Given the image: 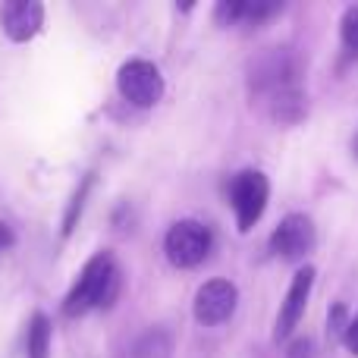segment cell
Segmentation results:
<instances>
[{
    "instance_id": "2e32d148",
    "label": "cell",
    "mask_w": 358,
    "mask_h": 358,
    "mask_svg": "<svg viewBox=\"0 0 358 358\" xmlns=\"http://www.w3.org/2000/svg\"><path fill=\"white\" fill-rule=\"evenodd\" d=\"M355 155H358V142H355Z\"/></svg>"
},
{
    "instance_id": "52a82bcc",
    "label": "cell",
    "mask_w": 358,
    "mask_h": 358,
    "mask_svg": "<svg viewBox=\"0 0 358 358\" xmlns=\"http://www.w3.org/2000/svg\"><path fill=\"white\" fill-rule=\"evenodd\" d=\"M311 286H315V267H305V271H299L296 277H292V286H289V292H286V302L277 315V330H273L277 340H286V336L296 330L299 317L305 315V305H308Z\"/></svg>"
},
{
    "instance_id": "277c9868",
    "label": "cell",
    "mask_w": 358,
    "mask_h": 358,
    "mask_svg": "<svg viewBox=\"0 0 358 358\" xmlns=\"http://www.w3.org/2000/svg\"><path fill=\"white\" fill-rule=\"evenodd\" d=\"M267 195H271V185H267V176L258 170H245L233 179V210L242 233H248L261 220L267 208Z\"/></svg>"
},
{
    "instance_id": "3957f363",
    "label": "cell",
    "mask_w": 358,
    "mask_h": 358,
    "mask_svg": "<svg viewBox=\"0 0 358 358\" xmlns=\"http://www.w3.org/2000/svg\"><path fill=\"white\" fill-rule=\"evenodd\" d=\"M164 248H167V258L176 267H195L210 252V229L198 220H179L170 227Z\"/></svg>"
},
{
    "instance_id": "9a60e30c",
    "label": "cell",
    "mask_w": 358,
    "mask_h": 358,
    "mask_svg": "<svg viewBox=\"0 0 358 358\" xmlns=\"http://www.w3.org/2000/svg\"><path fill=\"white\" fill-rule=\"evenodd\" d=\"M10 245H13V233H10L6 223H0V252H6Z\"/></svg>"
},
{
    "instance_id": "8fae6325",
    "label": "cell",
    "mask_w": 358,
    "mask_h": 358,
    "mask_svg": "<svg viewBox=\"0 0 358 358\" xmlns=\"http://www.w3.org/2000/svg\"><path fill=\"white\" fill-rule=\"evenodd\" d=\"M343 44L352 57H358V6H349L343 13Z\"/></svg>"
},
{
    "instance_id": "4fadbf2b",
    "label": "cell",
    "mask_w": 358,
    "mask_h": 358,
    "mask_svg": "<svg viewBox=\"0 0 358 358\" xmlns=\"http://www.w3.org/2000/svg\"><path fill=\"white\" fill-rule=\"evenodd\" d=\"M286 358H311V340H308V336H299L296 343H289Z\"/></svg>"
},
{
    "instance_id": "7a4b0ae2",
    "label": "cell",
    "mask_w": 358,
    "mask_h": 358,
    "mask_svg": "<svg viewBox=\"0 0 358 358\" xmlns=\"http://www.w3.org/2000/svg\"><path fill=\"white\" fill-rule=\"evenodd\" d=\"M117 88L129 104L136 107H155L164 94V76L155 63L148 60H129L120 66Z\"/></svg>"
},
{
    "instance_id": "5b68a950",
    "label": "cell",
    "mask_w": 358,
    "mask_h": 358,
    "mask_svg": "<svg viewBox=\"0 0 358 358\" xmlns=\"http://www.w3.org/2000/svg\"><path fill=\"white\" fill-rule=\"evenodd\" d=\"M315 242H317L315 223H311V217H305V214L283 217V220H280V227L273 229V236H271L273 255H280V258H286V261L305 258V255L315 248Z\"/></svg>"
},
{
    "instance_id": "30bf717a",
    "label": "cell",
    "mask_w": 358,
    "mask_h": 358,
    "mask_svg": "<svg viewBox=\"0 0 358 358\" xmlns=\"http://www.w3.org/2000/svg\"><path fill=\"white\" fill-rule=\"evenodd\" d=\"M92 185H94V173H88L85 179H82L79 189H76L73 201H69V208H66V217H63V236H69L76 229V223H79V217H82V208H85V198H88V192H92Z\"/></svg>"
},
{
    "instance_id": "9c48e42d",
    "label": "cell",
    "mask_w": 358,
    "mask_h": 358,
    "mask_svg": "<svg viewBox=\"0 0 358 358\" xmlns=\"http://www.w3.org/2000/svg\"><path fill=\"white\" fill-rule=\"evenodd\" d=\"M29 358H50V321L38 311L29 324V340H25Z\"/></svg>"
},
{
    "instance_id": "5bb4252c",
    "label": "cell",
    "mask_w": 358,
    "mask_h": 358,
    "mask_svg": "<svg viewBox=\"0 0 358 358\" xmlns=\"http://www.w3.org/2000/svg\"><path fill=\"white\" fill-rule=\"evenodd\" d=\"M343 343L349 346V352H352L358 358V315L349 321V327H346V336H343Z\"/></svg>"
},
{
    "instance_id": "6da1fadb",
    "label": "cell",
    "mask_w": 358,
    "mask_h": 358,
    "mask_svg": "<svg viewBox=\"0 0 358 358\" xmlns=\"http://www.w3.org/2000/svg\"><path fill=\"white\" fill-rule=\"evenodd\" d=\"M117 292H120V271H117L110 255L101 252L88 261L82 277H79V283L69 289L66 302H63V315L82 317L92 308H107V305H113Z\"/></svg>"
},
{
    "instance_id": "7c38bea8",
    "label": "cell",
    "mask_w": 358,
    "mask_h": 358,
    "mask_svg": "<svg viewBox=\"0 0 358 358\" xmlns=\"http://www.w3.org/2000/svg\"><path fill=\"white\" fill-rule=\"evenodd\" d=\"M346 327H349L346 305L336 302L334 308H330V317H327V334H330V340H343V336H346Z\"/></svg>"
},
{
    "instance_id": "8992f818",
    "label": "cell",
    "mask_w": 358,
    "mask_h": 358,
    "mask_svg": "<svg viewBox=\"0 0 358 358\" xmlns=\"http://www.w3.org/2000/svg\"><path fill=\"white\" fill-rule=\"evenodd\" d=\"M236 302H239V292L229 280H210L195 296V321L204 324V327L229 321V315L236 311Z\"/></svg>"
},
{
    "instance_id": "ba28073f",
    "label": "cell",
    "mask_w": 358,
    "mask_h": 358,
    "mask_svg": "<svg viewBox=\"0 0 358 358\" xmlns=\"http://www.w3.org/2000/svg\"><path fill=\"white\" fill-rule=\"evenodd\" d=\"M0 19H3V31L13 41H29L44 25V6L38 0H13L3 6Z\"/></svg>"
}]
</instances>
